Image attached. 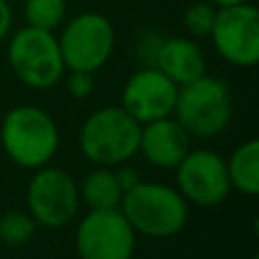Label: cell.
Wrapping results in <instances>:
<instances>
[{
	"label": "cell",
	"mask_w": 259,
	"mask_h": 259,
	"mask_svg": "<svg viewBox=\"0 0 259 259\" xmlns=\"http://www.w3.org/2000/svg\"><path fill=\"white\" fill-rule=\"evenodd\" d=\"M118 209L141 237L168 239L180 234L189 221V202L175 187L164 182H139L123 193Z\"/></svg>",
	"instance_id": "obj_1"
},
{
	"label": "cell",
	"mask_w": 259,
	"mask_h": 259,
	"mask_svg": "<svg viewBox=\"0 0 259 259\" xmlns=\"http://www.w3.org/2000/svg\"><path fill=\"white\" fill-rule=\"evenodd\" d=\"M0 143L14 164L36 170L50 164L59 150V127L46 109L18 105L0 123Z\"/></svg>",
	"instance_id": "obj_2"
},
{
	"label": "cell",
	"mask_w": 259,
	"mask_h": 259,
	"mask_svg": "<svg viewBox=\"0 0 259 259\" xmlns=\"http://www.w3.org/2000/svg\"><path fill=\"white\" fill-rule=\"evenodd\" d=\"M232 112V91L228 82L205 73L178 89L173 118L187 130L189 137L214 139L228 130Z\"/></svg>",
	"instance_id": "obj_3"
},
{
	"label": "cell",
	"mask_w": 259,
	"mask_h": 259,
	"mask_svg": "<svg viewBox=\"0 0 259 259\" xmlns=\"http://www.w3.org/2000/svg\"><path fill=\"white\" fill-rule=\"evenodd\" d=\"M141 123L123 107H100L80 127V150L94 166H121L139 155Z\"/></svg>",
	"instance_id": "obj_4"
},
{
	"label": "cell",
	"mask_w": 259,
	"mask_h": 259,
	"mask_svg": "<svg viewBox=\"0 0 259 259\" xmlns=\"http://www.w3.org/2000/svg\"><path fill=\"white\" fill-rule=\"evenodd\" d=\"M7 62L14 75L36 91L53 89L66 73L57 34L39 27H21L7 36Z\"/></svg>",
	"instance_id": "obj_5"
},
{
	"label": "cell",
	"mask_w": 259,
	"mask_h": 259,
	"mask_svg": "<svg viewBox=\"0 0 259 259\" xmlns=\"http://www.w3.org/2000/svg\"><path fill=\"white\" fill-rule=\"evenodd\" d=\"M57 44L66 71L98 73L114 55L116 30L105 14L82 12L62 23Z\"/></svg>",
	"instance_id": "obj_6"
},
{
	"label": "cell",
	"mask_w": 259,
	"mask_h": 259,
	"mask_svg": "<svg viewBox=\"0 0 259 259\" xmlns=\"http://www.w3.org/2000/svg\"><path fill=\"white\" fill-rule=\"evenodd\" d=\"M25 202L39 228L57 230L73 223L80 211V189L71 173L55 166H41L27 182Z\"/></svg>",
	"instance_id": "obj_7"
},
{
	"label": "cell",
	"mask_w": 259,
	"mask_h": 259,
	"mask_svg": "<svg viewBox=\"0 0 259 259\" xmlns=\"http://www.w3.org/2000/svg\"><path fill=\"white\" fill-rule=\"evenodd\" d=\"M75 250L80 259H132L137 232L118 207L89 209L77 223Z\"/></svg>",
	"instance_id": "obj_8"
},
{
	"label": "cell",
	"mask_w": 259,
	"mask_h": 259,
	"mask_svg": "<svg viewBox=\"0 0 259 259\" xmlns=\"http://www.w3.org/2000/svg\"><path fill=\"white\" fill-rule=\"evenodd\" d=\"M214 50L228 64L252 68L259 62V12L252 3L216 9L209 32Z\"/></svg>",
	"instance_id": "obj_9"
},
{
	"label": "cell",
	"mask_w": 259,
	"mask_h": 259,
	"mask_svg": "<svg viewBox=\"0 0 259 259\" xmlns=\"http://www.w3.org/2000/svg\"><path fill=\"white\" fill-rule=\"evenodd\" d=\"M175 189L189 205L216 207L228 200L232 184L228 178L225 159L214 150H189L175 166Z\"/></svg>",
	"instance_id": "obj_10"
},
{
	"label": "cell",
	"mask_w": 259,
	"mask_h": 259,
	"mask_svg": "<svg viewBox=\"0 0 259 259\" xmlns=\"http://www.w3.org/2000/svg\"><path fill=\"white\" fill-rule=\"evenodd\" d=\"M178 89L180 87L157 66H143L134 71L123 84L121 107L141 125L173 116Z\"/></svg>",
	"instance_id": "obj_11"
},
{
	"label": "cell",
	"mask_w": 259,
	"mask_h": 259,
	"mask_svg": "<svg viewBox=\"0 0 259 259\" xmlns=\"http://www.w3.org/2000/svg\"><path fill=\"white\" fill-rule=\"evenodd\" d=\"M189 150H191V137L173 116L157 118L141 125L139 152L155 168L173 170Z\"/></svg>",
	"instance_id": "obj_12"
},
{
	"label": "cell",
	"mask_w": 259,
	"mask_h": 259,
	"mask_svg": "<svg viewBox=\"0 0 259 259\" xmlns=\"http://www.w3.org/2000/svg\"><path fill=\"white\" fill-rule=\"evenodd\" d=\"M152 66H157L166 77H170L178 87H182L205 75L207 59L202 48L193 39L168 36V39H161Z\"/></svg>",
	"instance_id": "obj_13"
},
{
	"label": "cell",
	"mask_w": 259,
	"mask_h": 259,
	"mask_svg": "<svg viewBox=\"0 0 259 259\" xmlns=\"http://www.w3.org/2000/svg\"><path fill=\"white\" fill-rule=\"evenodd\" d=\"M80 205L87 209H116L121 207L123 189L112 166H94L80 184Z\"/></svg>",
	"instance_id": "obj_14"
},
{
	"label": "cell",
	"mask_w": 259,
	"mask_h": 259,
	"mask_svg": "<svg viewBox=\"0 0 259 259\" xmlns=\"http://www.w3.org/2000/svg\"><path fill=\"white\" fill-rule=\"evenodd\" d=\"M228 166V178L232 189L241 191L248 198L259 196V141L248 139L241 146H237L225 159Z\"/></svg>",
	"instance_id": "obj_15"
},
{
	"label": "cell",
	"mask_w": 259,
	"mask_h": 259,
	"mask_svg": "<svg viewBox=\"0 0 259 259\" xmlns=\"http://www.w3.org/2000/svg\"><path fill=\"white\" fill-rule=\"evenodd\" d=\"M23 16L25 25L55 32L66 21V0H25Z\"/></svg>",
	"instance_id": "obj_16"
},
{
	"label": "cell",
	"mask_w": 259,
	"mask_h": 259,
	"mask_svg": "<svg viewBox=\"0 0 259 259\" xmlns=\"http://www.w3.org/2000/svg\"><path fill=\"white\" fill-rule=\"evenodd\" d=\"M36 221L30 216V211H5L0 216V243L9 248L25 246L36 234Z\"/></svg>",
	"instance_id": "obj_17"
},
{
	"label": "cell",
	"mask_w": 259,
	"mask_h": 259,
	"mask_svg": "<svg viewBox=\"0 0 259 259\" xmlns=\"http://www.w3.org/2000/svg\"><path fill=\"white\" fill-rule=\"evenodd\" d=\"M216 9L219 7H214L209 0H198V3L189 5L184 9L182 25L187 27V32L191 36H209L211 27H214Z\"/></svg>",
	"instance_id": "obj_18"
},
{
	"label": "cell",
	"mask_w": 259,
	"mask_h": 259,
	"mask_svg": "<svg viewBox=\"0 0 259 259\" xmlns=\"http://www.w3.org/2000/svg\"><path fill=\"white\" fill-rule=\"evenodd\" d=\"M96 73H87V71H68L66 77V89L73 98L84 100L94 94L96 89Z\"/></svg>",
	"instance_id": "obj_19"
},
{
	"label": "cell",
	"mask_w": 259,
	"mask_h": 259,
	"mask_svg": "<svg viewBox=\"0 0 259 259\" xmlns=\"http://www.w3.org/2000/svg\"><path fill=\"white\" fill-rule=\"evenodd\" d=\"M159 44H161V36L159 34H146V36H141V41H139V53H141L146 66H152Z\"/></svg>",
	"instance_id": "obj_20"
},
{
	"label": "cell",
	"mask_w": 259,
	"mask_h": 259,
	"mask_svg": "<svg viewBox=\"0 0 259 259\" xmlns=\"http://www.w3.org/2000/svg\"><path fill=\"white\" fill-rule=\"evenodd\" d=\"M114 170H116V178H118V184H121L123 193L130 191V189H132L134 184L141 182V178H139V170L130 168V166H125V164L114 166Z\"/></svg>",
	"instance_id": "obj_21"
},
{
	"label": "cell",
	"mask_w": 259,
	"mask_h": 259,
	"mask_svg": "<svg viewBox=\"0 0 259 259\" xmlns=\"http://www.w3.org/2000/svg\"><path fill=\"white\" fill-rule=\"evenodd\" d=\"M14 27V12L9 0H0V41H5L9 34H12Z\"/></svg>",
	"instance_id": "obj_22"
},
{
	"label": "cell",
	"mask_w": 259,
	"mask_h": 259,
	"mask_svg": "<svg viewBox=\"0 0 259 259\" xmlns=\"http://www.w3.org/2000/svg\"><path fill=\"white\" fill-rule=\"evenodd\" d=\"M214 7H232V5H243V3H250V0H209Z\"/></svg>",
	"instance_id": "obj_23"
}]
</instances>
